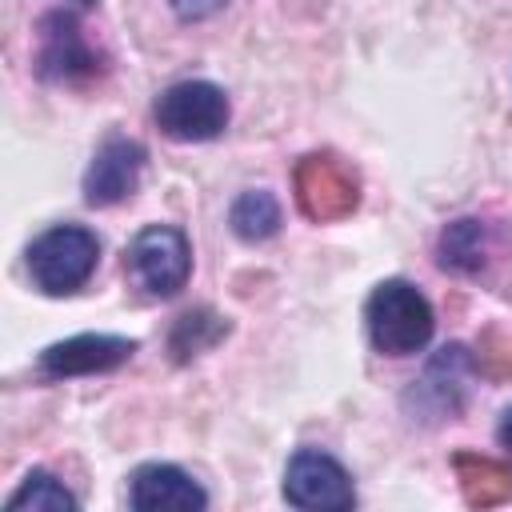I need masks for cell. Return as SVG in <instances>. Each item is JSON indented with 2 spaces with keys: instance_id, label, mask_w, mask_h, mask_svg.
Returning a JSON list of instances; mask_svg holds the SVG:
<instances>
[{
  "instance_id": "6da1fadb",
  "label": "cell",
  "mask_w": 512,
  "mask_h": 512,
  "mask_svg": "<svg viewBox=\"0 0 512 512\" xmlns=\"http://www.w3.org/2000/svg\"><path fill=\"white\" fill-rule=\"evenodd\" d=\"M368 340L384 356H412L432 340L436 316L428 296L408 280H380L364 304Z\"/></svg>"
},
{
  "instance_id": "7a4b0ae2",
  "label": "cell",
  "mask_w": 512,
  "mask_h": 512,
  "mask_svg": "<svg viewBox=\"0 0 512 512\" xmlns=\"http://www.w3.org/2000/svg\"><path fill=\"white\" fill-rule=\"evenodd\" d=\"M100 260V240L80 224H56L28 244V276L44 296H72L88 284Z\"/></svg>"
},
{
  "instance_id": "3957f363",
  "label": "cell",
  "mask_w": 512,
  "mask_h": 512,
  "mask_svg": "<svg viewBox=\"0 0 512 512\" xmlns=\"http://www.w3.org/2000/svg\"><path fill=\"white\" fill-rule=\"evenodd\" d=\"M124 264L132 272V280L148 292V296H176L188 276H192V244L180 228L172 224H148L132 236L128 252H124Z\"/></svg>"
},
{
  "instance_id": "277c9868",
  "label": "cell",
  "mask_w": 512,
  "mask_h": 512,
  "mask_svg": "<svg viewBox=\"0 0 512 512\" xmlns=\"http://www.w3.org/2000/svg\"><path fill=\"white\" fill-rule=\"evenodd\" d=\"M152 116L160 132L172 140H184V144L216 140L228 128V96L212 80H180L156 96Z\"/></svg>"
},
{
  "instance_id": "5b68a950",
  "label": "cell",
  "mask_w": 512,
  "mask_h": 512,
  "mask_svg": "<svg viewBox=\"0 0 512 512\" xmlns=\"http://www.w3.org/2000/svg\"><path fill=\"white\" fill-rule=\"evenodd\" d=\"M36 76L48 84H88V80L104 76V56L88 44L80 20L64 8H56L40 20Z\"/></svg>"
},
{
  "instance_id": "8992f818",
  "label": "cell",
  "mask_w": 512,
  "mask_h": 512,
  "mask_svg": "<svg viewBox=\"0 0 512 512\" xmlns=\"http://www.w3.org/2000/svg\"><path fill=\"white\" fill-rule=\"evenodd\" d=\"M292 188H296V204L308 220L316 224H332V220H344L356 212L360 204V180L356 172L328 156V152H312L296 164L292 172Z\"/></svg>"
},
{
  "instance_id": "52a82bcc",
  "label": "cell",
  "mask_w": 512,
  "mask_h": 512,
  "mask_svg": "<svg viewBox=\"0 0 512 512\" xmlns=\"http://www.w3.org/2000/svg\"><path fill=\"white\" fill-rule=\"evenodd\" d=\"M284 500L308 512H348L356 504L352 476L320 448H296L284 468Z\"/></svg>"
},
{
  "instance_id": "ba28073f",
  "label": "cell",
  "mask_w": 512,
  "mask_h": 512,
  "mask_svg": "<svg viewBox=\"0 0 512 512\" xmlns=\"http://www.w3.org/2000/svg\"><path fill=\"white\" fill-rule=\"evenodd\" d=\"M472 352L464 344H444L420 372V380H412L404 408L412 412V420H452L464 408L468 396V372H472Z\"/></svg>"
},
{
  "instance_id": "9c48e42d",
  "label": "cell",
  "mask_w": 512,
  "mask_h": 512,
  "mask_svg": "<svg viewBox=\"0 0 512 512\" xmlns=\"http://www.w3.org/2000/svg\"><path fill=\"white\" fill-rule=\"evenodd\" d=\"M136 352V340L112 336V332H80L68 340H56L40 352L36 372L44 380H68V376H96L128 364Z\"/></svg>"
},
{
  "instance_id": "30bf717a",
  "label": "cell",
  "mask_w": 512,
  "mask_h": 512,
  "mask_svg": "<svg viewBox=\"0 0 512 512\" xmlns=\"http://www.w3.org/2000/svg\"><path fill=\"white\" fill-rule=\"evenodd\" d=\"M144 160H148V152H144L140 140L108 136L96 148V156H92V164L84 172V200L92 208H112V204L128 200L136 192V184H140Z\"/></svg>"
},
{
  "instance_id": "8fae6325",
  "label": "cell",
  "mask_w": 512,
  "mask_h": 512,
  "mask_svg": "<svg viewBox=\"0 0 512 512\" xmlns=\"http://www.w3.org/2000/svg\"><path fill=\"white\" fill-rule=\"evenodd\" d=\"M128 504L136 512H200L208 508V492L176 464H144L132 472Z\"/></svg>"
},
{
  "instance_id": "7c38bea8",
  "label": "cell",
  "mask_w": 512,
  "mask_h": 512,
  "mask_svg": "<svg viewBox=\"0 0 512 512\" xmlns=\"http://www.w3.org/2000/svg\"><path fill=\"white\" fill-rule=\"evenodd\" d=\"M496 256V232L488 220L480 216H460L452 220L440 240H436V260L440 268L456 272V276H476L488 268V260Z\"/></svg>"
},
{
  "instance_id": "4fadbf2b",
  "label": "cell",
  "mask_w": 512,
  "mask_h": 512,
  "mask_svg": "<svg viewBox=\"0 0 512 512\" xmlns=\"http://www.w3.org/2000/svg\"><path fill=\"white\" fill-rule=\"evenodd\" d=\"M452 472H456L460 492L472 508H496V504L512 500V464H504L496 456L460 448L452 456Z\"/></svg>"
},
{
  "instance_id": "5bb4252c",
  "label": "cell",
  "mask_w": 512,
  "mask_h": 512,
  "mask_svg": "<svg viewBox=\"0 0 512 512\" xmlns=\"http://www.w3.org/2000/svg\"><path fill=\"white\" fill-rule=\"evenodd\" d=\"M224 336H228V320L224 316H216L212 308H192V312L176 316V324L168 332V352H172L176 364H188L192 356L216 348Z\"/></svg>"
},
{
  "instance_id": "9a60e30c",
  "label": "cell",
  "mask_w": 512,
  "mask_h": 512,
  "mask_svg": "<svg viewBox=\"0 0 512 512\" xmlns=\"http://www.w3.org/2000/svg\"><path fill=\"white\" fill-rule=\"evenodd\" d=\"M228 224L232 232L244 240V244H260L268 236L280 232V204L272 192L264 188H248L232 200V212H228Z\"/></svg>"
},
{
  "instance_id": "2e32d148",
  "label": "cell",
  "mask_w": 512,
  "mask_h": 512,
  "mask_svg": "<svg viewBox=\"0 0 512 512\" xmlns=\"http://www.w3.org/2000/svg\"><path fill=\"white\" fill-rule=\"evenodd\" d=\"M8 512H24V508H32V512H76V496L52 476V472H28L24 476V484L8 496V504H4Z\"/></svg>"
},
{
  "instance_id": "e0dca14e",
  "label": "cell",
  "mask_w": 512,
  "mask_h": 512,
  "mask_svg": "<svg viewBox=\"0 0 512 512\" xmlns=\"http://www.w3.org/2000/svg\"><path fill=\"white\" fill-rule=\"evenodd\" d=\"M472 364L488 380H512V320H496L476 336Z\"/></svg>"
},
{
  "instance_id": "ac0fdd59",
  "label": "cell",
  "mask_w": 512,
  "mask_h": 512,
  "mask_svg": "<svg viewBox=\"0 0 512 512\" xmlns=\"http://www.w3.org/2000/svg\"><path fill=\"white\" fill-rule=\"evenodd\" d=\"M168 4H172V12H176L180 20L192 24V20H208V16H216L228 0H168Z\"/></svg>"
},
{
  "instance_id": "d6986e66",
  "label": "cell",
  "mask_w": 512,
  "mask_h": 512,
  "mask_svg": "<svg viewBox=\"0 0 512 512\" xmlns=\"http://www.w3.org/2000/svg\"><path fill=\"white\" fill-rule=\"evenodd\" d=\"M496 436H500L504 448H512V408L500 412V428H496Z\"/></svg>"
},
{
  "instance_id": "ffe728a7",
  "label": "cell",
  "mask_w": 512,
  "mask_h": 512,
  "mask_svg": "<svg viewBox=\"0 0 512 512\" xmlns=\"http://www.w3.org/2000/svg\"><path fill=\"white\" fill-rule=\"evenodd\" d=\"M80 4H84V8H92V4H96V0H80Z\"/></svg>"
}]
</instances>
